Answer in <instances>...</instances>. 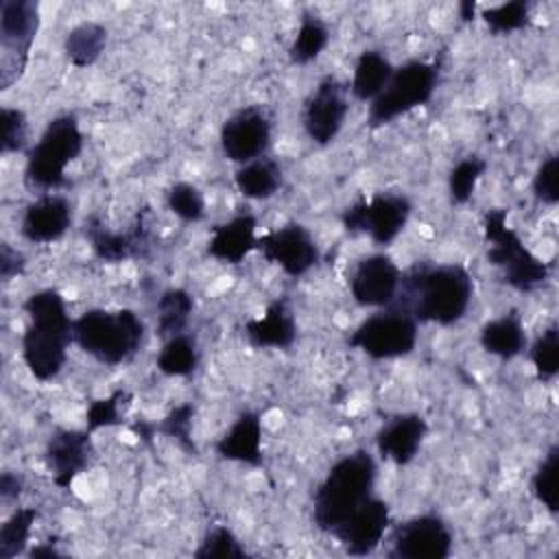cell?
Listing matches in <instances>:
<instances>
[{
    "instance_id": "cell-1",
    "label": "cell",
    "mask_w": 559,
    "mask_h": 559,
    "mask_svg": "<svg viewBox=\"0 0 559 559\" xmlns=\"http://www.w3.org/2000/svg\"><path fill=\"white\" fill-rule=\"evenodd\" d=\"M474 280L463 264H413L400 277L395 306L417 323L452 325L472 304Z\"/></svg>"
},
{
    "instance_id": "cell-2",
    "label": "cell",
    "mask_w": 559,
    "mask_h": 559,
    "mask_svg": "<svg viewBox=\"0 0 559 559\" xmlns=\"http://www.w3.org/2000/svg\"><path fill=\"white\" fill-rule=\"evenodd\" d=\"M28 325L22 334V356L33 378L48 382L66 365L68 347L74 341L66 301L59 290L41 288L24 301Z\"/></svg>"
},
{
    "instance_id": "cell-3",
    "label": "cell",
    "mask_w": 559,
    "mask_h": 559,
    "mask_svg": "<svg viewBox=\"0 0 559 559\" xmlns=\"http://www.w3.org/2000/svg\"><path fill=\"white\" fill-rule=\"evenodd\" d=\"M378 478L376 459L367 450H354L338 459L312 496V522L323 533L334 528L373 496Z\"/></svg>"
},
{
    "instance_id": "cell-4",
    "label": "cell",
    "mask_w": 559,
    "mask_h": 559,
    "mask_svg": "<svg viewBox=\"0 0 559 559\" xmlns=\"http://www.w3.org/2000/svg\"><path fill=\"white\" fill-rule=\"evenodd\" d=\"M74 343L103 365L116 367L129 362L142 347L144 321L129 308L105 310L94 308L74 319Z\"/></svg>"
},
{
    "instance_id": "cell-5",
    "label": "cell",
    "mask_w": 559,
    "mask_h": 559,
    "mask_svg": "<svg viewBox=\"0 0 559 559\" xmlns=\"http://www.w3.org/2000/svg\"><path fill=\"white\" fill-rule=\"evenodd\" d=\"M487 242V260L502 273V282L520 293H531L544 286L550 277V266L531 253L518 231L507 225V210H489L483 218Z\"/></svg>"
},
{
    "instance_id": "cell-6",
    "label": "cell",
    "mask_w": 559,
    "mask_h": 559,
    "mask_svg": "<svg viewBox=\"0 0 559 559\" xmlns=\"http://www.w3.org/2000/svg\"><path fill=\"white\" fill-rule=\"evenodd\" d=\"M83 151V133L74 114L52 118L39 140L26 153L24 181L37 190L66 186V168Z\"/></svg>"
},
{
    "instance_id": "cell-7",
    "label": "cell",
    "mask_w": 559,
    "mask_h": 559,
    "mask_svg": "<svg viewBox=\"0 0 559 559\" xmlns=\"http://www.w3.org/2000/svg\"><path fill=\"white\" fill-rule=\"evenodd\" d=\"M439 83V63L411 59L393 70L391 81L380 92L378 98L371 100L367 122L378 129L395 118L413 111L415 107L426 105Z\"/></svg>"
},
{
    "instance_id": "cell-8",
    "label": "cell",
    "mask_w": 559,
    "mask_h": 559,
    "mask_svg": "<svg viewBox=\"0 0 559 559\" xmlns=\"http://www.w3.org/2000/svg\"><path fill=\"white\" fill-rule=\"evenodd\" d=\"M39 4L33 0L0 2V90H9L26 70L39 31Z\"/></svg>"
},
{
    "instance_id": "cell-9",
    "label": "cell",
    "mask_w": 559,
    "mask_h": 559,
    "mask_svg": "<svg viewBox=\"0 0 559 559\" xmlns=\"http://www.w3.org/2000/svg\"><path fill=\"white\" fill-rule=\"evenodd\" d=\"M347 345L373 360L408 356L417 345V321L404 308L391 304L365 319L352 332Z\"/></svg>"
},
{
    "instance_id": "cell-10",
    "label": "cell",
    "mask_w": 559,
    "mask_h": 559,
    "mask_svg": "<svg viewBox=\"0 0 559 559\" xmlns=\"http://www.w3.org/2000/svg\"><path fill=\"white\" fill-rule=\"evenodd\" d=\"M411 201L395 192H376L343 210L341 223L349 234H369L376 245H391L411 218Z\"/></svg>"
},
{
    "instance_id": "cell-11",
    "label": "cell",
    "mask_w": 559,
    "mask_h": 559,
    "mask_svg": "<svg viewBox=\"0 0 559 559\" xmlns=\"http://www.w3.org/2000/svg\"><path fill=\"white\" fill-rule=\"evenodd\" d=\"M450 526L432 513L408 518L391 531L386 557L391 559H445L452 552Z\"/></svg>"
},
{
    "instance_id": "cell-12",
    "label": "cell",
    "mask_w": 559,
    "mask_h": 559,
    "mask_svg": "<svg viewBox=\"0 0 559 559\" xmlns=\"http://www.w3.org/2000/svg\"><path fill=\"white\" fill-rule=\"evenodd\" d=\"M349 111L347 87L336 76H323L304 103L301 122L308 138L321 146L336 140Z\"/></svg>"
},
{
    "instance_id": "cell-13",
    "label": "cell",
    "mask_w": 559,
    "mask_h": 559,
    "mask_svg": "<svg viewBox=\"0 0 559 559\" xmlns=\"http://www.w3.org/2000/svg\"><path fill=\"white\" fill-rule=\"evenodd\" d=\"M273 124L269 114L258 107L249 105L238 111H234L221 127V148L223 155L231 162L247 164L266 153L271 146Z\"/></svg>"
},
{
    "instance_id": "cell-14",
    "label": "cell",
    "mask_w": 559,
    "mask_h": 559,
    "mask_svg": "<svg viewBox=\"0 0 559 559\" xmlns=\"http://www.w3.org/2000/svg\"><path fill=\"white\" fill-rule=\"evenodd\" d=\"M255 249L266 262L277 264L290 277L306 275L321 258L317 240L301 223H286L284 227L258 238Z\"/></svg>"
},
{
    "instance_id": "cell-15",
    "label": "cell",
    "mask_w": 559,
    "mask_h": 559,
    "mask_svg": "<svg viewBox=\"0 0 559 559\" xmlns=\"http://www.w3.org/2000/svg\"><path fill=\"white\" fill-rule=\"evenodd\" d=\"M391 524V509L384 500L371 496L356 511H352L336 528L334 537L352 557L371 555Z\"/></svg>"
},
{
    "instance_id": "cell-16",
    "label": "cell",
    "mask_w": 559,
    "mask_h": 559,
    "mask_svg": "<svg viewBox=\"0 0 559 559\" xmlns=\"http://www.w3.org/2000/svg\"><path fill=\"white\" fill-rule=\"evenodd\" d=\"M400 277L402 271L393 258L386 253H371L358 260L349 277V290L358 306L386 308L397 297Z\"/></svg>"
},
{
    "instance_id": "cell-17",
    "label": "cell",
    "mask_w": 559,
    "mask_h": 559,
    "mask_svg": "<svg viewBox=\"0 0 559 559\" xmlns=\"http://www.w3.org/2000/svg\"><path fill=\"white\" fill-rule=\"evenodd\" d=\"M46 465L50 469L52 483L61 489L70 487L72 480L85 472L94 456V445L90 430H57L46 443Z\"/></svg>"
},
{
    "instance_id": "cell-18",
    "label": "cell",
    "mask_w": 559,
    "mask_h": 559,
    "mask_svg": "<svg viewBox=\"0 0 559 559\" xmlns=\"http://www.w3.org/2000/svg\"><path fill=\"white\" fill-rule=\"evenodd\" d=\"M85 236L92 245V251L96 253V258H100L103 262L109 264H118L131 258H140L148 251V227L146 223L140 221L127 229V231H116L109 229L98 216H90V221L85 223Z\"/></svg>"
},
{
    "instance_id": "cell-19",
    "label": "cell",
    "mask_w": 559,
    "mask_h": 559,
    "mask_svg": "<svg viewBox=\"0 0 559 559\" xmlns=\"http://www.w3.org/2000/svg\"><path fill=\"white\" fill-rule=\"evenodd\" d=\"M428 432V424L417 413H402L391 417L382 428L376 432V445L382 459L393 461L395 465H408Z\"/></svg>"
},
{
    "instance_id": "cell-20",
    "label": "cell",
    "mask_w": 559,
    "mask_h": 559,
    "mask_svg": "<svg viewBox=\"0 0 559 559\" xmlns=\"http://www.w3.org/2000/svg\"><path fill=\"white\" fill-rule=\"evenodd\" d=\"M72 225L70 201L61 194H44L26 205L22 216V236L31 242L44 245L59 240Z\"/></svg>"
},
{
    "instance_id": "cell-21",
    "label": "cell",
    "mask_w": 559,
    "mask_h": 559,
    "mask_svg": "<svg viewBox=\"0 0 559 559\" xmlns=\"http://www.w3.org/2000/svg\"><path fill=\"white\" fill-rule=\"evenodd\" d=\"M255 227L258 221L253 214H236L227 223H221L212 229L207 253L223 264H240L255 249Z\"/></svg>"
},
{
    "instance_id": "cell-22",
    "label": "cell",
    "mask_w": 559,
    "mask_h": 559,
    "mask_svg": "<svg viewBox=\"0 0 559 559\" xmlns=\"http://www.w3.org/2000/svg\"><path fill=\"white\" fill-rule=\"evenodd\" d=\"M216 454L245 465H262V421L255 411H242L216 441Z\"/></svg>"
},
{
    "instance_id": "cell-23",
    "label": "cell",
    "mask_w": 559,
    "mask_h": 559,
    "mask_svg": "<svg viewBox=\"0 0 559 559\" xmlns=\"http://www.w3.org/2000/svg\"><path fill=\"white\" fill-rule=\"evenodd\" d=\"M245 334L253 347L288 349L297 338V323L286 299H275L266 306L260 319L245 325Z\"/></svg>"
},
{
    "instance_id": "cell-24",
    "label": "cell",
    "mask_w": 559,
    "mask_h": 559,
    "mask_svg": "<svg viewBox=\"0 0 559 559\" xmlns=\"http://www.w3.org/2000/svg\"><path fill=\"white\" fill-rule=\"evenodd\" d=\"M480 345L487 354L498 356L502 360L520 356L526 347V332L522 319L515 312H507L498 319L487 321L480 328Z\"/></svg>"
},
{
    "instance_id": "cell-25",
    "label": "cell",
    "mask_w": 559,
    "mask_h": 559,
    "mask_svg": "<svg viewBox=\"0 0 559 559\" xmlns=\"http://www.w3.org/2000/svg\"><path fill=\"white\" fill-rule=\"evenodd\" d=\"M234 183L247 199H271L282 186V166L273 157H258L236 170Z\"/></svg>"
},
{
    "instance_id": "cell-26",
    "label": "cell",
    "mask_w": 559,
    "mask_h": 559,
    "mask_svg": "<svg viewBox=\"0 0 559 559\" xmlns=\"http://www.w3.org/2000/svg\"><path fill=\"white\" fill-rule=\"evenodd\" d=\"M393 63L380 50H365L356 59L352 76V94L358 100H373L393 76Z\"/></svg>"
},
{
    "instance_id": "cell-27",
    "label": "cell",
    "mask_w": 559,
    "mask_h": 559,
    "mask_svg": "<svg viewBox=\"0 0 559 559\" xmlns=\"http://www.w3.org/2000/svg\"><path fill=\"white\" fill-rule=\"evenodd\" d=\"M107 46V28L98 22H81L68 31L63 52L74 68H87L100 59Z\"/></svg>"
},
{
    "instance_id": "cell-28",
    "label": "cell",
    "mask_w": 559,
    "mask_h": 559,
    "mask_svg": "<svg viewBox=\"0 0 559 559\" xmlns=\"http://www.w3.org/2000/svg\"><path fill=\"white\" fill-rule=\"evenodd\" d=\"M192 310L194 299L186 288H166L157 299V334L162 338L183 334Z\"/></svg>"
},
{
    "instance_id": "cell-29",
    "label": "cell",
    "mask_w": 559,
    "mask_h": 559,
    "mask_svg": "<svg viewBox=\"0 0 559 559\" xmlns=\"http://www.w3.org/2000/svg\"><path fill=\"white\" fill-rule=\"evenodd\" d=\"M330 41L328 24L317 15H304L297 35L288 48V59L295 66H306L314 61Z\"/></svg>"
},
{
    "instance_id": "cell-30",
    "label": "cell",
    "mask_w": 559,
    "mask_h": 559,
    "mask_svg": "<svg viewBox=\"0 0 559 559\" xmlns=\"http://www.w3.org/2000/svg\"><path fill=\"white\" fill-rule=\"evenodd\" d=\"M155 362L164 376H173V378L190 376L199 367V347L194 338L188 334L170 336L166 338Z\"/></svg>"
},
{
    "instance_id": "cell-31",
    "label": "cell",
    "mask_w": 559,
    "mask_h": 559,
    "mask_svg": "<svg viewBox=\"0 0 559 559\" xmlns=\"http://www.w3.org/2000/svg\"><path fill=\"white\" fill-rule=\"evenodd\" d=\"M39 511L35 507L15 509L0 526V559H13L26 550Z\"/></svg>"
},
{
    "instance_id": "cell-32",
    "label": "cell",
    "mask_w": 559,
    "mask_h": 559,
    "mask_svg": "<svg viewBox=\"0 0 559 559\" xmlns=\"http://www.w3.org/2000/svg\"><path fill=\"white\" fill-rule=\"evenodd\" d=\"M485 170H487V162L480 155H467L461 162H456L448 175L450 201L454 205H465L472 199Z\"/></svg>"
},
{
    "instance_id": "cell-33",
    "label": "cell",
    "mask_w": 559,
    "mask_h": 559,
    "mask_svg": "<svg viewBox=\"0 0 559 559\" xmlns=\"http://www.w3.org/2000/svg\"><path fill=\"white\" fill-rule=\"evenodd\" d=\"M557 467H559V448L550 445L537 469L531 478V491L533 496L550 511H559V491H557Z\"/></svg>"
},
{
    "instance_id": "cell-34",
    "label": "cell",
    "mask_w": 559,
    "mask_h": 559,
    "mask_svg": "<svg viewBox=\"0 0 559 559\" xmlns=\"http://www.w3.org/2000/svg\"><path fill=\"white\" fill-rule=\"evenodd\" d=\"M531 362L535 367V376L542 382H548L559 371V330L557 325H548L531 347Z\"/></svg>"
},
{
    "instance_id": "cell-35",
    "label": "cell",
    "mask_w": 559,
    "mask_h": 559,
    "mask_svg": "<svg viewBox=\"0 0 559 559\" xmlns=\"http://www.w3.org/2000/svg\"><path fill=\"white\" fill-rule=\"evenodd\" d=\"M192 555L197 559H242L247 557V550L231 528L214 526L203 535L199 548Z\"/></svg>"
},
{
    "instance_id": "cell-36",
    "label": "cell",
    "mask_w": 559,
    "mask_h": 559,
    "mask_svg": "<svg viewBox=\"0 0 559 559\" xmlns=\"http://www.w3.org/2000/svg\"><path fill=\"white\" fill-rule=\"evenodd\" d=\"M528 11L531 4L524 0H511V2H502L498 7H489L483 11V20L489 26L491 33L500 35V33H513L520 31L528 24Z\"/></svg>"
},
{
    "instance_id": "cell-37",
    "label": "cell",
    "mask_w": 559,
    "mask_h": 559,
    "mask_svg": "<svg viewBox=\"0 0 559 559\" xmlns=\"http://www.w3.org/2000/svg\"><path fill=\"white\" fill-rule=\"evenodd\" d=\"M166 203L168 210L186 223H197L205 214V201L201 190L188 181H177L175 186H170Z\"/></svg>"
},
{
    "instance_id": "cell-38",
    "label": "cell",
    "mask_w": 559,
    "mask_h": 559,
    "mask_svg": "<svg viewBox=\"0 0 559 559\" xmlns=\"http://www.w3.org/2000/svg\"><path fill=\"white\" fill-rule=\"evenodd\" d=\"M192 417H194V406L190 402L175 406L159 424L155 426V435H166L170 439H175L183 450L197 454V445L192 441Z\"/></svg>"
},
{
    "instance_id": "cell-39",
    "label": "cell",
    "mask_w": 559,
    "mask_h": 559,
    "mask_svg": "<svg viewBox=\"0 0 559 559\" xmlns=\"http://www.w3.org/2000/svg\"><path fill=\"white\" fill-rule=\"evenodd\" d=\"M0 122H2V140H0L2 155L24 151L26 138H28L26 114L22 109H15V107H2L0 109Z\"/></svg>"
},
{
    "instance_id": "cell-40",
    "label": "cell",
    "mask_w": 559,
    "mask_h": 559,
    "mask_svg": "<svg viewBox=\"0 0 559 559\" xmlns=\"http://www.w3.org/2000/svg\"><path fill=\"white\" fill-rule=\"evenodd\" d=\"M533 194L537 201L546 205H555L559 201V157H546L535 177H533Z\"/></svg>"
},
{
    "instance_id": "cell-41",
    "label": "cell",
    "mask_w": 559,
    "mask_h": 559,
    "mask_svg": "<svg viewBox=\"0 0 559 559\" xmlns=\"http://www.w3.org/2000/svg\"><path fill=\"white\" fill-rule=\"evenodd\" d=\"M124 393L122 391H116L111 393L109 397H100L96 402L90 404L87 408V430H98V428H107V426H116L120 424V402H122Z\"/></svg>"
},
{
    "instance_id": "cell-42",
    "label": "cell",
    "mask_w": 559,
    "mask_h": 559,
    "mask_svg": "<svg viewBox=\"0 0 559 559\" xmlns=\"http://www.w3.org/2000/svg\"><path fill=\"white\" fill-rule=\"evenodd\" d=\"M26 271V260L24 255L13 249L9 242L0 245V277L2 282H11L13 277L22 275Z\"/></svg>"
},
{
    "instance_id": "cell-43",
    "label": "cell",
    "mask_w": 559,
    "mask_h": 559,
    "mask_svg": "<svg viewBox=\"0 0 559 559\" xmlns=\"http://www.w3.org/2000/svg\"><path fill=\"white\" fill-rule=\"evenodd\" d=\"M22 489H24V478L20 474L2 472V476H0V498L4 502H11V500L20 498Z\"/></svg>"
},
{
    "instance_id": "cell-44",
    "label": "cell",
    "mask_w": 559,
    "mask_h": 559,
    "mask_svg": "<svg viewBox=\"0 0 559 559\" xmlns=\"http://www.w3.org/2000/svg\"><path fill=\"white\" fill-rule=\"evenodd\" d=\"M63 552L61 550H57L52 544H39V546H35L33 550H28V557L31 559H37V557H61Z\"/></svg>"
},
{
    "instance_id": "cell-45",
    "label": "cell",
    "mask_w": 559,
    "mask_h": 559,
    "mask_svg": "<svg viewBox=\"0 0 559 559\" xmlns=\"http://www.w3.org/2000/svg\"><path fill=\"white\" fill-rule=\"evenodd\" d=\"M474 13H476V2H472V0H465V2H461L459 4V15H461V20H472L474 17Z\"/></svg>"
}]
</instances>
